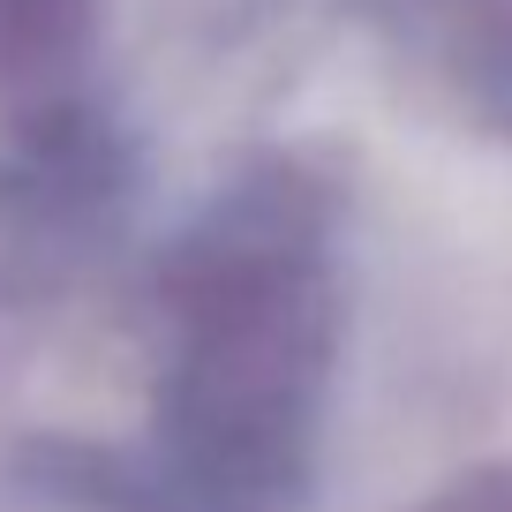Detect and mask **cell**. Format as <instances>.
Masks as SVG:
<instances>
[{
    "instance_id": "cell-3",
    "label": "cell",
    "mask_w": 512,
    "mask_h": 512,
    "mask_svg": "<svg viewBox=\"0 0 512 512\" xmlns=\"http://www.w3.org/2000/svg\"><path fill=\"white\" fill-rule=\"evenodd\" d=\"M362 16L422 98L512 144V0H362Z\"/></svg>"
},
{
    "instance_id": "cell-4",
    "label": "cell",
    "mask_w": 512,
    "mask_h": 512,
    "mask_svg": "<svg viewBox=\"0 0 512 512\" xmlns=\"http://www.w3.org/2000/svg\"><path fill=\"white\" fill-rule=\"evenodd\" d=\"M0 512H189L166 475H136L121 460H98V452H31L0 475Z\"/></svg>"
},
{
    "instance_id": "cell-2",
    "label": "cell",
    "mask_w": 512,
    "mask_h": 512,
    "mask_svg": "<svg viewBox=\"0 0 512 512\" xmlns=\"http://www.w3.org/2000/svg\"><path fill=\"white\" fill-rule=\"evenodd\" d=\"M128 144L121 0H0V189L98 196Z\"/></svg>"
},
{
    "instance_id": "cell-5",
    "label": "cell",
    "mask_w": 512,
    "mask_h": 512,
    "mask_svg": "<svg viewBox=\"0 0 512 512\" xmlns=\"http://www.w3.org/2000/svg\"><path fill=\"white\" fill-rule=\"evenodd\" d=\"M407 512H512V460H482L467 475L437 482L430 497H415Z\"/></svg>"
},
{
    "instance_id": "cell-1",
    "label": "cell",
    "mask_w": 512,
    "mask_h": 512,
    "mask_svg": "<svg viewBox=\"0 0 512 512\" xmlns=\"http://www.w3.org/2000/svg\"><path fill=\"white\" fill-rule=\"evenodd\" d=\"M159 475L189 512H309L347 377V196L294 151L241 159L166 241Z\"/></svg>"
}]
</instances>
